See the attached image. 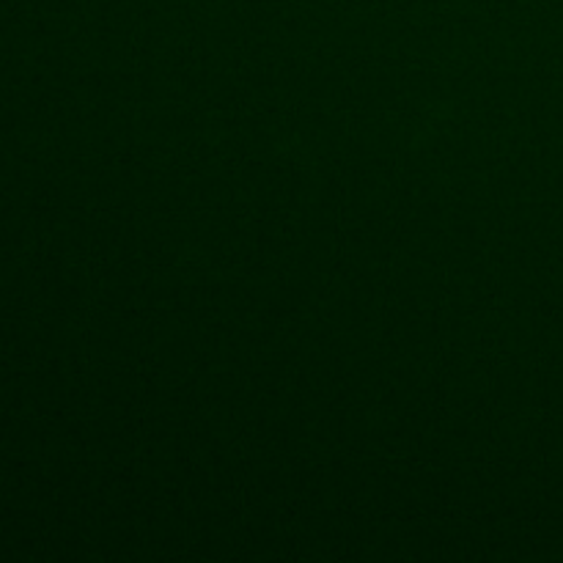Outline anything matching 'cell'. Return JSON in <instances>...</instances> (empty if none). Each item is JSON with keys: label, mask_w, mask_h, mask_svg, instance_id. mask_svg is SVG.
Returning <instances> with one entry per match:
<instances>
[]
</instances>
